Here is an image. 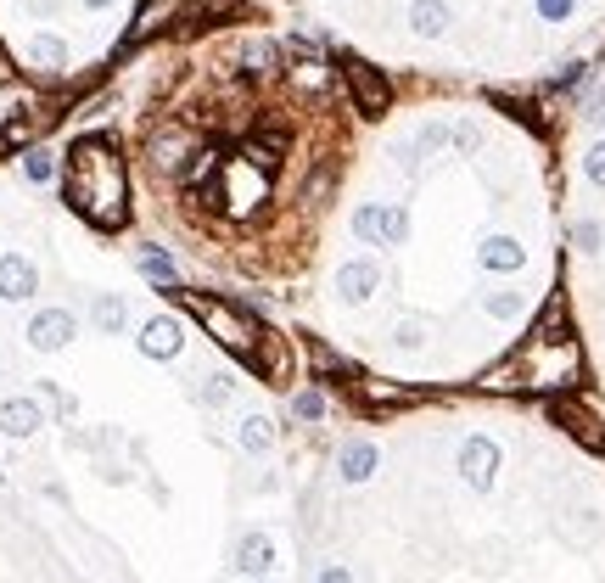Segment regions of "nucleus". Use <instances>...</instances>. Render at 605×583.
<instances>
[{
    "label": "nucleus",
    "mask_w": 605,
    "mask_h": 583,
    "mask_svg": "<svg viewBox=\"0 0 605 583\" xmlns=\"http://www.w3.org/2000/svg\"><path fill=\"white\" fill-rule=\"evenodd\" d=\"M202 399H208V404H225V399H230V382H225V376H208V387H202Z\"/></svg>",
    "instance_id": "nucleus-29"
},
{
    "label": "nucleus",
    "mask_w": 605,
    "mask_h": 583,
    "mask_svg": "<svg viewBox=\"0 0 605 583\" xmlns=\"http://www.w3.org/2000/svg\"><path fill=\"white\" fill-rule=\"evenodd\" d=\"M454 141H460V152H471V146H477L482 135H477V124H460V129H454Z\"/></svg>",
    "instance_id": "nucleus-31"
},
{
    "label": "nucleus",
    "mask_w": 605,
    "mask_h": 583,
    "mask_svg": "<svg viewBox=\"0 0 605 583\" xmlns=\"http://www.w3.org/2000/svg\"><path fill=\"white\" fill-rule=\"evenodd\" d=\"M23 57H29V62H40V68H68V45H62L57 34H29Z\"/></svg>",
    "instance_id": "nucleus-16"
},
{
    "label": "nucleus",
    "mask_w": 605,
    "mask_h": 583,
    "mask_svg": "<svg viewBox=\"0 0 605 583\" xmlns=\"http://www.w3.org/2000/svg\"><path fill=\"white\" fill-rule=\"evenodd\" d=\"M409 29L421 34V40H443L449 34V6L443 0H415L409 6Z\"/></svg>",
    "instance_id": "nucleus-13"
},
{
    "label": "nucleus",
    "mask_w": 605,
    "mask_h": 583,
    "mask_svg": "<svg viewBox=\"0 0 605 583\" xmlns=\"http://www.w3.org/2000/svg\"><path fill=\"white\" fill-rule=\"evenodd\" d=\"M141 270L152 275V281H174V275H180V270H174V258L157 253V247H146V253H141Z\"/></svg>",
    "instance_id": "nucleus-22"
},
{
    "label": "nucleus",
    "mask_w": 605,
    "mask_h": 583,
    "mask_svg": "<svg viewBox=\"0 0 605 583\" xmlns=\"http://www.w3.org/2000/svg\"><path fill=\"white\" fill-rule=\"evenodd\" d=\"M572 12H577V0H538V17L544 23H566Z\"/></svg>",
    "instance_id": "nucleus-25"
},
{
    "label": "nucleus",
    "mask_w": 605,
    "mask_h": 583,
    "mask_svg": "<svg viewBox=\"0 0 605 583\" xmlns=\"http://www.w3.org/2000/svg\"><path fill=\"white\" fill-rule=\"evenodd\" d=\"M381 286V264L376 258H348L337 270V292H342V303H365L370 292Z\"/></svg>",
    "instance_id": "nucleus-8"
},
{
    "label": "nucleus",
    "mask_w": 605,
    "mask_h": 583,
    "mask_svg": "<svg viewBox=\"0 0 605 583\" xmlns=\"http://www.w3.org/2000/svg\"><path fill=\"white\" fill-rule=\"evenodd\" d=\"M482 309H488L493 320H516V314L527 309V292H516V286H493V292H482Z\"/></svg>",
    "instance_id": "nucleus-17"
},
{
    "label": "nucleus",
    "mask_w": 605,
    "mask_h": 583,
    "mask_svg": "<svg viewBox=\"0 0 605 583\" xmlns=\"http://www.w3.org/2000/svg\"><path fill=\"white\" fill-rule=\"evenodd\" d=\"M342 73H348V90H353V101H359V113H365V118H381L387 107H393V85H387L370 62L348 57V62H342Z\"/></svg>",
    "instance_id": "nucleus-4"
},
{
    "label": "nucleus",
    "mask_w": 605,
    "mask_h": 583,
    "mask_svg": "<svg viewBox=\"0 0 605 583\" xmlns=\"http://www.w3.org/2000/svg\"><path fill=\"white\" fill-rule=\"evenodd\" d=\"M34 427H45V415L34 399H12V404H0V432H12V438H29Z\"/></svg>",
    "instance_id": "nucleus-15"
},
{
    "label": "nucleus",
    "mask_w": 605,
    "mask_h": 583,
    "mask_svg": "<svg viewBox=\"0 0 605 583\" xmlns=\"http://www.w3.org/2000/svg\"><path fill=\"white\" fill-rule=\"evenodd\" d=\"M40 292V270H34V258L23 253H0V298L6 303H23Z\"/></svg>",
    "instance_id": "nucleus-7"
},
{
    "label": "nucleus",
    "mask_w": 605,
    "mask_h": 583,
    "mask_svg": "<svg viewBox=\"0 0 605 583\" xmlns=\"http://www.w3.org/2000/svg\"><path fill=\"white\" fill-rule=\"evenodd\" d=\"M286 51H292L297 68H320V45H314L309 34H292V40H286Z\"/></svg>",
    "instance_id": "nucleus-23"
},
{
    "label": "nucleus",
    "mask_w": 605,
    "mask_h": 583,
    "mask_svg": "<svg viewBox=\"0 0 605 583\" xmlns=\"http://www.w3.org/2000/svg\"><path fill=\"white\" fill-rule=\"evenodd\" d=\"M85 6H90V12H107V6H113V0H85Z\"/></svg>",
    "instance_id": "nucleus-33"
},
{
    "label": "nucleus",
    "mask_w": 605,
    "mask_h": 583,
    "mask_svg": "<svg viewBox=\"0 0 605 583\" xmlns=\"http://www.w3.org/2000/svg\"><path fill=\"white\" fill-rule=\"evenodd\" d=\"M477 258H482V270H493V275H516L521 264H527V247H521L516 236H488V242L477 247Z\"/></svg>",
    "instance_id": "nucleus-10"
},
{
    "label": "nucleus",
    "mask_w": 605,
    "mask_h": 583,
    "mask_svg": "<svg viewBox=\"0 0 605 583\" xmlns=\"http://www.w3.org/2000/svg\"><path fill=\"white\" fill-rule=\"evenodd\" d=\"M320 583H348V567H325Z\"/></svg>",
    "instance_id": "nucleus-32"
},
{
    "label": "nucleus",
    "mask_w": 605,
    "mask_h": 583,
    "mask_svg": "<svg viewBox=\"0 0 605 583\" xmlns=\"http://www.w3.org/2000/svg\"><path fill=\"white\" fill-rule=\"evenodd\" d=\"M583 174H589V185H605V141L589 146V157H583Z\"/></svg>",
    "instance_id": "nucleus-24"
},
{
    "label": "nucleus",
    "mask_w": 605,
    "mask_h": 583,
    "mask_svg": "<svg viewBox=\"0 0 605 583\" xmlns=\"http://www.w3.org/2000/svg\"><path fill=\"white\" fill-rule=\"evenodd\" d=\"M241 62H247V73H253V79H275V73H281V45L258 34V40L241 45Z\"/></svg>",
    "instance_id": "nucleus-14"
},
{
    "label": "nucleus",
    "mask_w": 605,
    "mask_h": 583,
    "mask_svg": "<svg viewBox=\"0 0 605 583\" xmlns=\"http://www.w3.org/2000/svg\"><path fill=\"white\" fill-rule=\"evenodd\" d=\"M236 567L247 572V578H264V572L275 567V544H269V533H247V539L236 544Z\"/></svg>",
    "instance_id": "nucleus-12"
},
{
    "label": "nucleus",
    "mask_w": 605,
    "mask_h": 583,
    "mask_svg": "<svg viewBox=\"0 0 605 583\" xmlns=\"http://www.w3.org/2000/svg\"><path fill=\"white\" fill-rule=\"evenodd\" d=\"M583 118H589L594 129H605V85L589 90V101H583Z\"/></svg>",
    "instance_id": "nucleus-27"
},
{
    "label": "nucleus",
    "mask_w": 605,
    "mask_h": 583,
    "mask_svg": "<svg viewBox=\"0 0 605 583\" xmlns=\"http://www.w3.org/2000/svg\"><path fill=\"white\" fill-rule=\"evenodd\" d=\"M185 348V331H180V320L174 314H157V320H146V331H141V354L146 359H174Z\"/></svg>",
    "instance_id": "nucleus-9"
},
{
    "label": "nucleus",
    "mask_w": 605,
    "mask_h": 583,
    "mask_svg": "<svg viewBox=\"0 0 605 583\" xmlns=\"http://www.w3.org/2000/svg\"><path fill=\"white\" fill-rule=\"evenodd\" d=\"M185 303H191V314H197V320H208V331H213L219 342H225L230 354L258 359V348H253V326H247V314H241L236 303H225V298H202V292H185Z\"/></svg>",
    "instance_id": "nucleus-2"
},
{
    "label": "nucleus",
    "mask_w": 605,
    "mask_h": 583,
    "mask_svg": "<svg viewBox=\"0 0 605 583\" xmlns=\"http://www.w3.org/2000/svg\"><path fill=\"white\" fill-rule=\"evenodd\" d=\"M292 410L303 415V421H320V415H325V399H320V393H297Z\"/></svg>",
    "instance_id": "nucleus-28"
},
{
    "label": "nucleus",
    "mask_w": 605,
    "mask_h": 583,
    "mask_svg": "<svg viewBox=\"0 0 605 583\" xmlns=\"http://www.w3.org/2000/svg\"><path fill=\"white\" fill-rule=\"evenodd\" d=\"M241 157H247V163H258L264 174H275V169H281V157H286V135H281V129H264V135H247Z\"/></svg>",
    "instance_id": "nucleus-11"
},
{
    "label": "nucleus",
    "mask_w": 605,
    "mask_h": 583,
    "mask_svg": "<svg viewBox=\"0 0 605 583\" xmlns=\"http://www.w3.org/2000/svg\"><path fill=\"white\" fill-rule=\"evenodd\" d=\"M124 163L113 157V146L90 135V141H73L68 152V208L85 214L96 230H118L129 219L124 208Z\"/></svg>",
    "instance_id": "nucleus-1"
},
{
    "label": "nucleus",
    "mask_w": 605,
    "mask_h": 583,
    "mask_svg": "<svg viewBox=\"0 0 605 583\" xmlns=\"http://www.w3.org/2000/svg\"><path fill=\"white\" fill-rule=\"evenodd\" d=\"M460 477L477 488V494H488L493 477H499V449H493L488 438H465V449H460Z\"/></svg>",
    "instance_id": "nucleus-6"
},
{
    "label": "nucleus",
    "mask_w": 605,
    "mask_h": 583,
    "mask_svg": "<svg viewBox=\"0 0 605 583\" xmlns=\"http://www.w3.org/2000/svg\"><path fill=\"white\" fill-rule=\"evenodd\" d=\"M421 320H404V326H398V342H404V348H421Z\"/></svg>",
    "instance_id": "nucleus-30"
},
{
    "label": "nucleus",
    "mask_w": 605,
    "mask_h": 583,
    "mask_svg": "<svg viewBox=\"0 0 605 583\" xmlns=\"http://www.w3.org/2000/svg\"><path fill=\"white\" fill-rule=\"evenodd\" d=\"M353 236L370 247H398L409 236V214L393 202H365V208H353Z\"/></svg>",
    "instance_id": "nucleus-3"
},
{
    "label": "nucleus",
    "mask_w": 605,
    "mask_h": 583,
    "mask_svg": "<svg viewBox=\"0 0 605 583\" xmlns=\"http://www.w3.org/2000/svg\"><path fill=\"white\" fill-rule=\"evenodd\" d=\"M247 583H264V578H247Z\"/></svg>",
    "instance_id": "nucleus-34"
},
{
    "label": "nucleus",
    "mask_w": 605,
    "mask_h": 583,
    "mask_svg": "<svg viewBox=\"0 0 605 583\" xmlns=\"http://www.w3.org/2000/svg\"><path fill=\"white\" fill-rule=\"evenodd\" d=\"M370 471H376V449L370 443H348L342 449V483H365Z\"/></svg>",
    "instance_id": "nucleus-18"
},
{
    "label": "nucleus",
    "mask_w": 605,
    "mask_h": 583,
    "mask_svg": "<svg viewBox=\"0 0 605 583\" xmlns=\"http://www.w3.org/2000/svg\"><path fill=\"white\" fill-rule=\"evenodd\" d=\"M90 314H96V326L113 337V331H124V320H129V303L124 298H113V292H101L96 303H90Z\"/></svg>",
    "instance_id": "nucleus-19"
},
{
    "label": "nucleus",
    "mask_w": 605,
    "mask_h": 583,
    "mask_svg": "<svg viewBox=\"0 0 605 583\" xmlns=\"http://www.w3.org/2000/svg\"><path fill=\"white\" fill-rule=\"evenodd\" d=\"M269 443H275V432H269V421L264 415H247V421H241V449H269Z\"/></svg>",
    "instance_id": "nucleus-21"
},
{
    "label": "nucleus",
    "mask_w": 605,
    "mask_h": 583,
    "mask_svg": "<svg viewBox=\"0 0 605 583\" xmlns=\"http://www.w3.org/2000/svg\"><path fill=\"white\" fill-rule=\"evenodd\" d=\"M572 242L583 247V253H600V225H594V219H583V225H572Z\"/></svg>",
    "instance_id": "nucleus-26"
},
{
    "label": "nucleus",
    "mask_w": 605,
    "mask_h": 583,
    "mask_svg": "<svg viewBox=\"0 0 605 583\" xmlns=\"http://www.w3.org/2000/svg\"><path fill=\"white\" fill-rule=\"evenodd\" d=\"M73 337H79V320H73L68 309H40L29 320V342L40 348V354H57V348H68Z\"/></svg>",
    "instance_id": "nucleus-5"
},
{
    "label": "nucleus",
    "mask_w": 605,
    "mask_h": 583,
    "mask_svg": "<svg viewBox=\"0 0 605 583\" xmlns=\"http://www.w3.org/2000/svg\"><path fill=\"white\" fill-rule=\"evenodd\" d=\"M23 180H34V185L57 180V157L45 152V146H29V152H23Z\"/></svg>",
    "instance_id": "nucleus-20"
}]
</instances>
